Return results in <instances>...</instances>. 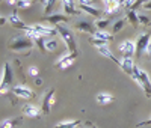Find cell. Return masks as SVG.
<instances>
[{
    "label": "cell",
    "mask_w": 151,
    "mask_h": 128,
    "mask_svg": "<svg viewBox=\"0 0 151 128\" xmlns=\"http://www.w3.org/2000/svg\"><path fill=\"white\" fill-rule=\"evenodd\" d=\"M147 2H151V0H136V3H134L133 9H134V8H137V6H144Z\"/></svg>",
    "instance_id": "obj_35"
},
{
    "label": "cell",
    "mask_w": 151,
    "mask_h": 128,
    "mask_svg": "<svg viewBox=\"0 0 151 128\" xmlns=\"http://www.w3.org/2000/svg\"><path fill=\"white\" fill-rule=\"evenodd\" d=\"M76 56H77V54H73V53H70V54L64 56L62 59H59V60L56 62V67H58V68H60V69H67V68H70V67L73 65V62H74Z\"/></svg>",
    "instance_id": "obj_9"
},
{
    "label": "cell",
    "mask_w": 151,
    "mask_h": 128,
    "mask_svg": "<svg viewBox=\"0 0 151 128\" xmlns=\"http://www.w3.org/2000/svg\"><path fill=\"white\" fill-rule=\"evenodd\" d=\"M11 82H12V71H11V67L8 63H5L2 68V87L8 86Z\"/></svg>",
    "instance_id": "obj_12"
},
{
    "label": "cell",
    "mask_w": 151,
    "mask_h": 128,
    "mask_svg": "<svg viewBox=\"0 0 151 128\" xmlns=\"http://www.w3.org/2000/svg\"><path fill=\"white\" fill-rule=\"evenodd\" d=\"M112 101H113V97L109 95V94H98L97 95V102H98V104L106 106V104H110Z\"/></svg>",
    "instance_id": "obj_20"
},
{
    "label": "cell",
    "mask_w": 151,
    "mask_h": 128,
    "mask_svg": "<svg viewBox=\"0 0 151 128\" xmlns=\"http://www.w3.org/2000/svg\"><path fill=\"white\" fill-rule=\"evenodd\" d=\"M62 6H64V11L67 12V15H77L79 14V12L76 11L74 0H62Z\"/></svg>",
    "instance_id": "obj_17"
},
{
    "label": "cell",
    "mask_w": 151,
    "mask_h": 128,
    "mask_svg": "<svg viewBox=\"0 0 151 128\" xmlns=\"http://www.w3.org/2000/svg\"><path fill=\"white\" fill-rule=\"evenodd\" d=\"M76 29L80 30V32H85V33H91L94 35L97 32V27H95V23H89V21H77V24H76Z\"/></svg>",
    "instance_id": "obj_8"
},
{
    "label": "cell",
    "mask_w": 151,
    "mask_h": 128,
    "mask_svg": "<svg viewBox=\"0 0 151 128\" xmlns=\"http://www.w3.org/2000/svg\"><path fill=\"white\" fill-rule=\"evenodd\" d=\"M119 53L122 54L124 59H132V56L136 54V42L127 39V41H122L119 44Z\"/></svg>",
    "instance_id": "obj_4"
},
{
    "label": "cell",
    "mask_w": 151,
    "mask_h": 128,
    "mask_svg": "<svg viewBox=\"0 0 151 128\" xmlns=\"http://www.w3.org/2000/svg\"><path fill=\"white\" fill-rule=\"evenodd\" d=\"M144 125H151V119H150V121H145V122H142V124H139V127H144Z\"/></svg>",
    "instance_id": "obj_39"
},
{
    "label": "cell",
    "mask_w": 151,
    "mask_h": 128,
    "mask_svg": "<svg viewBox=\"0 0 151 128\" xmlns=\"http://www.w3.org/2000/svg\"><path fill=\"white\" fill-rule=\"evenodd\" d=\"M121 3H122V6L125 8V9H133V6H134V3H136V0H121Z\"/></svg>",
    "instance_id": "obj_31"
},
{
    "label": "cell",
    "mask_w": 151,
    "mask_h": 128,
    "mask_svg": "<svg viewBox=\"0 0 151 128\" xmlns=\"http://www.w3.org/2000/svg\"><path fill=\"white\" fill-rule=\"evenodd\" d=\"M145 54H147L148 57H151V41H150V44H148V47H147V50H145Z\"/></svg>",
    "instance_id": "obj_36"
},
{
    "label": "cell",
    "mask_w": 151,
    "mask_h": 128,
    "mask_svg": "<svg viewBox=\"0 0 151 128\" xmlns=\"http://www.w3.org/2000/svg\"><path fill=\"white\" fill-rule=\"evenodd\" d=\"M45 48H47V51L56 50V48H58V41H56V39H48V41H45Z\"/></svg>",
    "instance_id": "obj_26"
},
{
    "label": "cell",
    "mask_w": 151,
    "mask_h": 128,
    "mask_svg": "<svg viewBox=\"0 0 151 128\" xmlns=\"http://www.w3.org/2000/svg\"><path fill=\"white\" fill-rule=\"evenodd\" d=\"M127 18H129V21H130V24L133 26V27H137V26H139V18H137V14L134 12V9L127 11Z\"/></svg>",
    "instance_id": "obj_21"
},
{
    "label": "cell",
    "mask_w": 151,
    "mask_h": 128,
    "mask_svg": "<svg viewBox=\"0 0 151 128\" xmlns=\"http://www.w3.org/2000/svg\"><path fill=\"white\" fill-rule=\"evenodd\" d=\"M137 18H139V24H142V26H150L151 24V20L147 15H137Z\"/></svg>",
    "instance_id": "obj_33"
},
{
    "label": "cell",
    "mask_w": 151,
    "mask_h": 128,
    "mask_svg": "<svg viewBox=\"0 0 151 128\" xmlns=\"http://www.w3.org/2000/svg\"><path fill=\"white\" fill-rule=\"evenodd\" d=\"M92 36H94V38H97V39L107 41V42H110V41H112V36H110V33H107L106 30H97Z\"/></svg>",
    "instance_id": "obj_22"
},
{
    "label": "cell",
    "mask_w": 151,
    "mask_h": 128,
    "mask_svg": "<svg viewBox=\"0 0 151 128\" xmlns=\"http://www.w3.org/2000/svg\"><path fill=\"white\" fill-rule=\"evenodd\" d=\"M101 2H103V5H104V3H106V2H109V0H101Z\"/></svg>",
    "instance_id": "obj_41"
},
{
    "label": "cell",
    "mask_w": 151,
    "mask_h": 128,
    "mask_svg": "<svg viewBox=\"0 0 151 128\" xmlns=\"http://www.w3.org/2000/svg\"><path fill=\"white\" fill-rule=\"evenodd\" d=\"M124 26H125V20H118L115 24H113V33H118L119 30H122Z\"/></svg>",
    "instance_id": "obj_29"
},
{
    "label": "cell",
    "mask_w": 151,
    "mask_h": 128,
    "mask_svg": "<svg viewBox=\"0 0 151 128\" xmlns=\"http://www.w3.org/2000/svg\"><path fill=\"white\" fill-rule=\"evenodd\" d=\"M6 3L9 6H17V0H6Z\"/></svg>",
    "instance_id": "obj_37"
},
{
    "label": "cell",
    "mask_w": 151,
    "mask_h": 128,
    "mask_svg": "<svg viewBox=\"0 0 151 128\" xmlns=\"http://www.w3.org/2000/svg\"><path fill=\"white\" fill-rule=\"evenodd\" d=\"M144 9H147V11H151V2H147V3L144 5Z\"/></svg>",
    "instance_id": "obj_38"
},
{
    "label": "cell",
    "mask_w": 151,
    "mask_h": 128,
    "mask_svg": "<svg viewBox=\"0 0 151 128\" xmlns=\"http://www.w3.org/2000/svg\"><path fill=\"white\" fill-rule=\"evenodd\" d=\"M56 30H58V33L60 35L62 39H64V42L67 44L70 53L77 54V45H76V39H74V36H73V32H71L70 29H67L65 26H62V24H58V26H56Z\"/></svg>",
    "instance_id": "obj_2"
},
{
    "label": "cell",
    "mask_w": 151,
    "mask_h": 128,
    "mask_svg": "<svg viewBox=\"0 0 151 128\" xmlns=\"http://www.w3.org/2000/svg\"><path fill=\"white\" fill-rule=\"evenodd\" d=\"M18 121H20V119H5V121L2 122V125H0V128H14Z\"/></svg>",
    "instance_id": "obj_24"
},
{
    "label": "cell",
    "mask_w": 151,
    "mask_h": 128,
    "mask_svg": "<svg viewBox=\"0 0 151 128\" xmlns=\"http://www.w3.org/2000/svg\"><path fill=\"white\" fill-rule=\"evenodd\" d=\"M107 24H109V20L100 18V20L95 21V27H97V30H104V29L107 27Z\"/></svg>",
    "instance_id": "obj_25"
},
{
    "label": "cell",
    "mask_w": 151,
    "mask_h": 128,
    "mask_svg": "<svg viewBox=\"0 0 151 128\" xmlns=\"http://www.w3.org/2000/svg\"><path fill=\"white\" fill-rule=\"evenodd\" d=\"M55 3H56V0H48V2L45 3V6H44L45 14H48V12H52V9L55 8Z\"/></svg>",
    "instance_id": "obj_32"
},
{
    "label": "cell",
    "mask_w": 151,
    "mask_h": 128,
    "mask_svg": "<svg viewBox=\"0 0 151 128\" xmlns=\"http://www.w3.org/2000/svg\"><path fill=\"white\" fill-rule=\"evenodd\" d=\"M92 2H94V3H97V2H100V0H92Z\"/></svg>",
    "instance_id": "obj_42"
},
{
    "label": "cell",
    "mask_w": 151,
    "mask_h": 128,
    "mask_svg": "<svg viewBox=\"0 0 151 128\" xmlns=\"http://www.w3.org/2000/svg\"><path fill=\"white\" fill-rule=\"evenodd\" d=\"M33 45V41L29 39V38L24 35V36H15L12 38L8 44V48L12 50V51H21V50H27V48H32Z\"/></svg>",
    "instance_id": "obj_3"
},
{
    "label": "cell",
    "mask_w": 151,
    "mask_h": 128,
    "mask_svg": "<svg viewBox=\"0 0 151 128\" xmlns=\"http://www.w3.org/2000/svg\"><path fill=\"white\" fill-rule=\"evenodd\" d=\"M132 79L139 84V87H142L144 91H145V95L148 97V98H151V82H150V77H148V74L144 71V69H141L139 67H136L134 68V74L132 75Z\"/></svg>",
    "instance_id": "obj_1"
},
{
    "label": "cell",
    "mask_w": 151,
    "mask_h": 128,
    "mask_svg": "<svg viewBox=\"0 0 151 128\" xmlns=\"http://www.w3.org/2000/svg\"><path fill=\"white\" fill-rule=\"evenodd\" d=\"M53 104H55V91L53 89H48L47 94L44 95V99H42V113L48 114Z\"/></svg>",
    "instance_id": "obj_6"
},
{
    "label": "cell",
    "mask_w": 151,
    "mask_h": 128,
    "mask_svg": "<svg viewBox=\"0 0 151 128\" xmlns=\"http://www.w3.org/2000/svg\"><path fill=\"white\" fill-rule=\"evenodd\" d=\"M38 2H41V3H42V5H44V6H45V3H47V2H48V0H38Z\"/></svg>",
    "instance_id": "obj_40"
},
{
    "label": "cell",
    "mask_w": 151,
    "mask_h": 128,
    "mask_svg": "<svg viewBox=\"0 0 151 128\" xmlns=\"http://www.w3.org/2000/svg\"><path fill=\"white\" fill-rule=\"evenodd\" d=\"M32 27L40 33L41 36H52V35H55L58 30H56V27L55 29H52V27H45V26H41V24H33Z\"/></svg>",
    "instance_id": "obj_14"
},
{
    "label": "cell",
    "mask_w": 151,
    "mask_h": 128,
    "mask_svg": "<svg viewBox=\"0 0 151 128\" xmlns=\"http://www.w3.org/2000/svg\"><path fill=\"white\" fill-rule=\"evenodd\" d=\"M150 41H151V35L150 33H142L139 38H137V41H136V54H134L136 57H141L142 53H145Z\"/></svg>",
    "instance_id": "obj_5"
},
{
    "label": "cell",
    "mask_w": 151,
    "mask_h": 128,
    "mask_svg": "<svg viewBox=\"0 0 151 128\" xmlns=\"http://www.w3.org/2000/svg\"><path fill=\"white\" fill-rule=\"evenodd\" d=\"M29 6H32L30 0H17V8H18V9H26V8H29Z\"/></svg>",
    "instance_id": "obj_28"
},
{
    "label": "cell",
    "mask_w": 151,
    "mask_h": 128,
    "mask_svg": "<svg viewBox=\"0 0 151 128\" xmlns=\"http://www.w3.org/2000/svg\"><path fill=\"white\" fill-rule=\"evenodd\" d=\"M89 42H91V44H94L97 48H98V47H104V45H107V41L97 39V38H94V36H92V38H89Z\"/></svg>",
    "instance_id": "obj_27"
},
{
    "label": "cell",
    "mask_w": 151,
    "mask_h": 128,
    "mask_svg": "<svg viewBox=\"0 0 151 128\" xmlns=\"http://www.w3.org/2000/svg\"><path fill=\"white\" fill-rule=\"evenodd\" d=\"M44 21L50 23V24H55V27L60 23H67L68 21V15H62V14H53V15H47L44 17Z\"/></svg>",
    "instance_id": "obj_10"
},
{
    "label": "cell",
    "mask_w": 151,
    "mask_h": 128,
    "mask_svg": "<svg viewBox=\"0 0 151 128\" xmlns=\"http://www.w3.org/2000/svg\"><path fill=\"white\" fill-rule=\"evenodd\" d=\"M35 42L38 44V47H40V50L42 51V53H45L47 48H45V41H44V36H42V38H38V39H35Z\"/></svg>",
    "instance_id": "obj_30"
},
{
    "label": "cell",
    "mask_w": 151,
    "mask_h": 128,
    "mask_svg": "<svg viewBox=\"0 0 151 128\" xmlns=\"http://www.w3.org/2000/svg\"><path fill=\"white\" fill-rule=\"evenodd\" d=\"M119 67L122 68V71H124V72H127L130 77L134 74V68H136V65L133 63V60H132V59H122Z\"/></svg>",
    "instance_id": "obj_15"
},
{
    "label": "cell",
    "mask_w": 151,
    "mask_h": 128,
    "mask_svg": "<svg viewBox=\"0 0 151 128\" xmlns=\"http://www.w3.org/2000/svg\"><path fill=\"white\" fill-rule=\"evenodd\" d=\"M38 72H40V71H38V68H36V67H30V68H29V74H30L32 77H36V75H38Z\"/></svg>",
    "instance_id": "obj_34"
},
{
    "label": "cell",
    "mask_w": 151,
    "mask_h": 128,
    "mask_svg": "<svg viewBox=\"0 0 151 128\" xmlns=\"http://www.w3.org/2000/svg\"><path fill=\"white\" fill-rule=\"evenodd\" d=\"M12 92H14L15 97L23 98V99H30V98H33V92L30 91L29 87H26V86H14Z\"/></svg>",
    "instance_id": "obj_7"
},
{
    "label": "cell",
    "mask_w": 151,
    "mask_h": 128,
    "mask_svg": "<svg viewBox=\"0 0 151 128\" xmlns=\"http://www.w3.org/2000/svg\"><path fill=\"white\" fill-rule=\"evenodd\" d=\"M121 6H122L121 0H109V2L104 3V9H106L107 14H113V12H116Z\"/></svg>",
    "instance_id": "obj_16"
},
{
    "label": "cell",
    "mask_w": 151,
    "mask_h": 128,
    "mask_svg": "<svg viewBox=\"0 0 151 128\" xmlns=\"http://www.w3.org/2000/svg\"><path fill=\"white\" fill-rule=\"evenodd\" d=\"M23 113L29 118H40L41 116V109H38L35 106H30V104H26L23 107Z\"/></svg>",
    "instance_id": "obj_13"
},
{
    "label": "cell",
    "mask_w": 151,
    "mask_h": 128,
    "mask_svg": "<svg viewBox=\"0 0 151 128\" xmlns=\"http://www.w3.org/2000/svg\"><path fill=\"white\" fill-rule=\"evenodd\" d=\"M79 121H65V122H60L58 124L55 128H77Z\"/></svg>",
    "instance_id": "obj_23"
},
{
    "label": "cell",
    "mask_w": 151,
    "mask_h": 128,
    "mask_svg": "<svg viewBox=\"0 0 151 128\" xmlns=\"http://www.w3.org/2000/svg\"><path fill=\"white\" fill-rule=\"evenodd\" d=\"M79 6H80V9H82V11L88 12V14L92 15V17H95L97 20L101 18V12H100L97 8H94V6H86V5H79Z\"/></svg>",
    "instance_id": "obj_19"
},
{
    "label": "cell",
    "mask_w": 151,
    "mask_h": 128,
    "mask_svg": "<svg viewBox=\"0 0 151 128\" xmlns=\"http://www.w3.org/2000/svg\"><path fill=\"white\" fill-rule=\"evenodd\" d=\"M97 51H98V53L101 54L103 57H107V59H110L112 62H115L116 65H121V60H118V59L115 57V54L112 53L110 48H109L107 45H104V47H98V48H97Z\"/></svg>",
    "instance_id": "obj_11"
},
{
    "label": "cell",
    "mask_w": 151,
    "mask_h": 128,
    "mask_svg": "<svg viewBox=\"0 0 151 128\" xmlns=\"http://www.w3.org/2000/svg\"><path fill=\"white\" fill-rule=\"evenodd\" d=\"M8 20H9V23H11L12 26H14V27L23 29L24 32H26V30H27V27H29V26H26V24H24V23H23V21H21V20L17 17V14H12V15H11Z\"/></svg>",
    "instance_id": "obj_18"
}]
</instances>
